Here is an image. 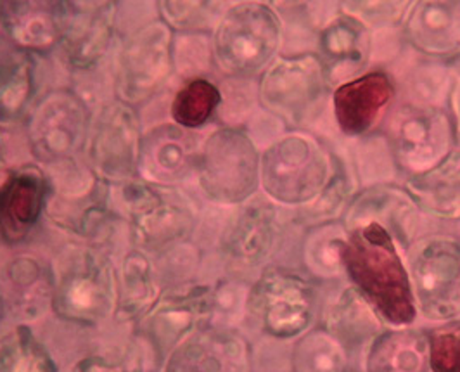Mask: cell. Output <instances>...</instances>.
I'll list each match as a JSON object with an SVG mask.
<instances>
[{
    "instance_id": "1f68e13d",
    "label": "cell",
    "mask_w": 460,
    "mask_h": 372,
    "mask_svg": "<svg viewBox=\"0 0 460 372\" xmlns=\"http://www.w3.org/2000/svg\"><path fill=\"white\" fill-rule=\"evenodd\" d=\"M346 155L357 177L358 189L394 184L400 173L390 140L385 132L376 130L360 139L351 140V149Z\"/></svg>"
},
{
    "instance_id": "f6af8a7d",
    "label": "cell",
    "mask_w": 460,
    "mask_h": 372,
    "mask_svg": "<svg viewBox=\"0 0 460 372\" xmlns=\"http://www.w3.org/2000/svg\"><path fill=\"white\" fill-rule=\"evenodd\" d=\"M75 372H138V364L136 359L130 357H91L78 364Z\"/></svg>"
},
{
    "instance_id": "30bf717a",
    "label": "cell",
    "mask_w": 460,
    "mask_h": 372,
    "mask_svg": "<svg viewBox=\"0 0 460 372\" xmlns=\"http://www.w3.org/2000/svg\"><path fill=\"white\" fill-rule=\"evenodd\" d=\"M383 130L400 172L417 173L443 160L454 147V125L447 108L402 101L393 106Z\"/></svg>"
},
{
    "instance_id": "4dcf8cb0",
    "label": "cell",
    "mask_w": 460,
    "mask_h": 372,
    "mask_svg": "<svg viewBox=\"0 0 460 372\" xmlns=\"http://www.w3.org/2000/svg\"><path fill=\"white\" fill-rule=\"evenodd\" d=\"M353 359L323 326L296 338L289 351V372H353Z\"/></svg>"
},
{
    "instance_id": "ac0fdd59",
    "label": "cell",
    "mask_w": 460,
    "mask_h": 372,
    "mask_svg": "<svg viewBox=\"0 0 460 372\" xmlns=\"http://www.w3.org/2000/svg\"><path fill=\"white\" fill-rule=\"evenodd\" d=\"M402 40L417 56L454 63L460 59V0H414L400 24Z\"/></svg>"
},
{
    "instance_id": "74e56055",
    "label": "cell",
    "mask_w": 460,
    "mask_h": 372,
    "mask_svg": "<svg viewBox=\"0 0 460 372\" xmlns=\"http://www.w3.org/2000/svg\"><path fill=\"white\" fill-rule=\"evenodd\" d=\"M0 372H56V366L40 341L18 327L0 345Z\"/></svg>"
},
{
    "instance_id": "7c38bea8",
    "label": "cell",
    "mask_w": 460,
    "mask_h": 372,
    "mask_svg": "<svg viewBox=\"0 0 460 372\" xmlns=\"http://www.w3.org/2000/svg\"><path fill=\"white\" fill-rule=\"evenodd\" d=\"M286 234L284 208L265 194L239 205L220 235V250L241 270H263L280 252Z\"/></svg>"
},
{
    "instance_id": "ba28073f",
    "label": "cell",
    "mask_w": 460,
    "mask_h": 372,
    "mask_svg": "<svg viewBox=\"0 0 460 372\" xmlns=\"http://www.w3.org/2000/svg\"><path fill=\"white\" fill-rule=\"evenodd\" d=\"M173 30L163 20L119 35L111 58L116 99L137 106L162 93L173 78Z\"/></svg>"
},
{
    "instance_id": "ee69618b",
    "label": "cell",
    "mask_w": 460,
    "mask_h": 372,
    "mask_svg": "<svg viewBox=\"0 0 460 372\" xmlns=\"http://www.w3.org/2000/svg\"><path fill=\"white\" fill-rule=\"evenodd\" d=\"M286 26L289 24H305L317 28L323 24L319 18L323 0H263Z\"/></svg>"
},
{
    "instance_id": "681fc988",
    "label": "cell",
    "mask_w": 460,
    "mask_h": 372,
    "mask_svg": "<svg viewBox=\"0 0 460 372\" xmlns=\"http://www.w3.org/2000/svg\"><path fill=\"white\" fill-rule=\"evenodd\" d=\"M239 2H263V0H229V4H239Z\"/></svg>"
},
{
    "instance_id": "9a60e30c",
    "label": "cell",
    "mask_w": 460,
    "mask_h": 372,
    "mask_svg": "<svg viewBox=\"0 0 460 372\" xmlns=\"http://www.w3.org/2000/svg\"><path fill=\"white\" fill-rule=\"evenodd\" d=\"M396 95V78L383 68L364 71L338 84L329 101L338 132L348 140L376 132L390 115Z\"/></svg>"
},
{
    "instance_id": "7402d4cb",
    "label": "cell",
    "mask_w": 460,
    "mask_h": 372,
    "mask_svg": "<svg viewBox=\"0 0 460 372\" xmlns=\"http://www.w3.org/2000/svg\"><path fill=\"white\" fill-rule=\"evenodd\" d=\"M164 372H253L252 350L232 327H213L173 350Z\"/></svg>"
},
{
    "instance_id": "ffe728a7",
    "label": "cell",
    "mask_w": 460,
    "mask_h": 372,
    "mask_svg": "<svg viewBox=\"0 0 460 372\" xmlns=\"http://www.w3.org/2000/svg\"><path fill=\"white\" fill-rule=\"evenodd\" d=\"M315 54L334 89L368 70L374 54V31L348 14L334 13L315 31Z\"/></svg>"
},
{
    "instance_id": "c3c4849f",
    "label": "cell",
    "mask_w": 460,
    "mask_h": 372,
    "mask_svg": "<svg viewBox=\"0 0 460 372\" xmlns=\"http://www.w3.org/2000/svg\"><path fill=\"white\" fill-rule=\"evenodd\" d=\"M5 140H4V136H2V132H0V181H4L5 179Z\"/></svg>"
},
{
    "instance_id": "277c9868",
    "label": "cell",
    "mask_w": 460,
    "mask_h": 372,
    "mask_svg": "<svg viewBox=\"0 0 460 372\" xmlns=\"http://www.w3.org/2000/svg\"><path fill=\"white\" fill-rule=\"evenodd\" d=\"M332 173V149L308 130H289L260 155V187L282 208L310 203Z\"/></svg>"
},
{
    "instance_id": "4316f807",
    "label": "cell",
    "mask_w": 460,
    "mask_h": 372,
    "mask_svg": "<svg viewBox=\"0 0 460 372\" xmlns=\"http://www.w3.org/2000/svg\"><path fill=\"white\" fill-rule=\"evenodd\" d=\"M364 372H431L429 340L422 327H386L362 357Z\"/></svg>"
},
{
    "instance_id": "f1b7e54d",
    "label": "cell",
    "mask_w": 460,
    "mask_h": 372,
    "mask_svg": "<svg viewBox=\"0 0 460 372\" xmlns=\"http://www.w3.org/2000/svg\"><path fill=\"white\" fill-rule=\"evenodd\" d=\"M211 293L209 288H194L163 303L153 319V334L162 349H177L203 317H211Z\"/></svg>"
},
{
    "instance_id": "60d3db41",
    "label": "cell",
    "mask_w": 460,
    "mask_h": 372,
    "mask_svg": "<svg viewBox=\"0 0 460 372\" xmlns=\"http://www.w3.org/2000/svg\"><path fill=\"white\" fill-rule=\"evenodd\" d=\"M123 305L130 312H140L151 302L155 279L147 256L142 252H130L123 260Z\"/></svg>"
},
{
    "instance_id": "5bb4252c",
    "label": "cell",
    "mask_w": 460,
    "mask_h": 372,
    "mask_svg": "<svg viewBox=\"0 0 460 372\" xmlns=\"http://www.w3.org/2000/svg\"><path fill=\"white\" fill-rule=\"evenodd\" d=\"M113 300V280L108 261L91 248L66 250L58 263L54 306L69 321L95 323Z\"/></svg>"
},
{
    "instance_id": "603a6c76",
    "label": "cell",
    "mask_w": 460,
    "mask_h": 372,
    "mask_svg": "<svg viewBox=\"0 0 460 372\" xmlns=\"http://www.w3.org/2000/svg\"><path fill=\"white\" fill-rule=\"evenodd\" d=\"M321 319L323 329L345 347L351 359H362L368 345L388 327L351 284L340 286L323 303Z\"/></svg>"
},
{
    "instance_id": "8fae6325",
    "label": "cell",
    "mask_w": 460,
    "mask_h": 372,
    "mask_svg": "<svg viewBox=\"0 0 460 372\" xmlns=\"http://www.w3.org/2000/svg\"><path fill=\"white\" fill-rule=\"evenodd\" d=\"M91 111L84 93L58 87L39 97L28 117L31 153L47 164H66L89 136Z\"/></svg>"
},
{
    "instance_id": "d6986e66",
    "label": "cell",
    "mask_w": 460,
    "mask_h": 372,
    "mask_svg": "<svg viewBox=\"0 0 460 372\" xmlns=\"http://www.w3.org/2000/svg\"><path fill=\"white\" fill-rule=\"evenodd\" d=\"M203 139L175 121L162 123L140 139L137 172L151 184L172 186L196 170Z\"/></svg>"
},
{
    "instance_id": "b9f144b4",
    "label": "cell",
    "mask_w": 460,
    "mask_h": 372,
    "mask_svg": "<svg viewBox=\"0 0 460 372\" xmlns=\"http://www.w3.org/2000/svg\"><path fill=\"white\" fill-rule=\"evenodd\" d=\"M431 372H460V321L428 327Z\"/></svg>"
},
{
    "instance_id": "f35d334b",
    "label": "cell",
    "mask_w": 460,
    "mask_h": 372,
    "mask_svg": "<svg viewBox=\"0 0 460 372\" xmlns=\"http://www.w3.org/2000/svg\"><path fill=\"white\" fill-rule=\"evenodd\" d=\"M414 0H338V13L348 14L372 31L400 28Z\"/></svg>"
},
{
    "instance_id": "d4e9b609",
    "label": "cell",
    "mask_w": 460,
    "mask_h": 372,
    "mask_svg": "<svg viewBox=\"0 0 460 372\" xmlns=\"http://www.w3.org/2000/svg\"><path fill=\"white\" fill-rule=\"evenodd\" d=\"M47 182L33 168H20L0 186V234L7 241H20L30 233L46 205Z\"/></svg>"
},
{
    "instance_id": "8992f818",
    "label": "cell",
    "mask_w": 460,
    "mask_h": 372,
    "mask_svg": "<svg viewBox=\"0 0 460 372\" xmlns=\"http://www.w3.org/2000/svg\"><path fill=\"white\" fill-rule=\"evenodd\" d=\"M260 147L241 127H218L203 139L196 173L209 201L239 207L258 194Z\"/></svg>"
},
{
    "instance_id": "8d00e7d4",
    "label": "cell",
    "mask_w": 460,
    "mask_h": 372,
    "mask_svg": "<svg viewBox=\"0 0 460 372\" xmlns=\"http://www.w3.org/2000/svg\"><path fill=\"white\" fill-rule=\"evenodd\" d=\"M420 66L417 65L405 75L402 85L407 93V102L431 104L447 108L448 93L452 89L456 75L447 66V63L426 59Z\"/></svg>"
},
{
    "instance_id": "484cf974",
    "label": "cell",
    "mask_w": 460,
    "mask_h": 372,
    "mask_svg": "<svg viewBox=\"0 0 460 372\" xmlns=\"http://www.w3.org/2000/svg\"><path fill=\"white\" fill-rule=\"evenodd\" d=\"M42 59L20 49L0 52V127H11L31 111L42 85Z\"/></svg>"
},
{
    "instance_id": "44dd1931",
    "label": "cell",
    "mask_w": 460,
    "mask_h": 372,
    "mask_svg": "<svg viewBox=\"0 0 460 372\" xmlns=\"http://www.w3.org/2000/svg\"><path fill=\"white\" fill-rule=\"evenodd\" d=\"M116 4L93 14L73 16L61 44L56 49L61 65L73 76H93L111 61L118 39Z\"/></svg>"
},
{
    "instance_id": "e575fe53",
    "label": "cell",
    "mask_w": 460,
    "mask_h": 372,
    "mask_svg": "<svg viewBox=\"0 0 460 372\" xmlns=\"http://www.w3.org/2000/svg\"><path fill=\"white\" fill-rule=\"evenodd\" d=\"M9 297L22 312L39 314L46 306L49 297V280L40 263L31 256H18L7 269Z\"/></svg>"
},
{
    "instance_id": "52a82bcc",
    "label": "cell",
    "mask_w": 460,
    "mask_h": 372,
    "mask_svg": "<svg viewBox=\"0 0 460 372\" xmlns=\"http://www.w3.org/2000/svg\"><path fill=\"white\" fill-rule=\"evenodd\" d=\"M417 315L431 324L460 321V239L420 235L407 250Z\"/></svg>"
},
{
    "instance_id": "f907efd6",
    "label": "cell",
    "mask_w": 460,
    "mask_h": 372,
    "mask_svg": "<svg viewBox=\"0 0 460 372\" xmlns=\"http://www.w3.org/2000/svg\"><path fill=\"white\" fill-rule=\"evenodd\" d=\"M457 222V237L460 239V218L459 220H456Z\"/></svg>"
},
{
    "instance_id": "f546056e",
    "label": "cell",
    "mask_w": 460,
    "mask_h": 372,
    "mask_svg": "<svg viewBox=\"0 0 460 372\" xmlns=\"http://www.w3.org/2000/svg\"><path fill=\"white\" fill-rule=\"evenodd\" d=\"M346 239L348 229L341 220L306 229L301 244V258L312 278L323 280L345 278L341 255Z\"/></svg>"
},
{
    "instance_id": "836d02e7",
    "label": "cell",
    "mask_w": 460,
    "mask_h": 372,
    "mask_svg": "<svg viewBox=\"0 0 460 372\" xmlns=\"http://www.w3.org/2000/svg\"><path fill=\"white\" fill-rule=\"evenodd\" d=\"M172 61L173 76L179 84L208 76L215 68L211 31H175Z\"/></svg>"
},
{
    "instance_id": "e0dca14e",
    "label": "cell",
    "mask_w": 460,
    "mask_h": 372,
    "mask_svg": "<svg viewBox=\"0 0 460 372\" xmlns=\"http://www.w3.org/2000/svg\"><path fill=\"white\" fill-rule=\"evenodd\" d=\"M422 213L403 186L379 184L362 187L345 209L341 222L346 229L377 224L392 234L403 253L420 237Z\"/></svg>"
},
{
    "instance_id": "4fadbf2b",
    "label": "cell",
    "mask_w": 460,
    "mask_h": 372,
    "mask_svg": "<svg viewBox=\"0 0 460 372\" xmlns=\"http://www.w3.org/2000/svg\"><path fill=\"white\" fill-rule=\"evenodd\" d=\"M140 139L134 106L116 97L102 101L91 118L87 136L93 172L113 182L130 181L137 173Z\"/></svg>"
},
{
    "instance_id": "9c48e42d",
    "label": "cell",
    "mask_w": 460,
    "mask_h": 372,
    "mask_svg": "<svg viewBox=\"0 0 460 372\" xmlns=\"http://www.w3.org/2000/svg\"><path fill=\"white\" fill-rule=\"evenodd\" d=\"M118 205L130 220L138 243L160 248L184 241L196 227L198 211L194 203L175 189L151 182H119Z\"/></svg>"
},
{
    "instance_id": "2e32d148",
    "label": "cell",
    "mask_w": 460,
    "mask_h": 372,
    "mask_svg": "<svg viewBox=\"0 0 460 372\" xmlns=\"http://www.w3.org/2000/svg\"><path fill=\"white\" fill-rule=\"evenodd\" d=\"M73 16L69 0H0V33L14 49L40 56L58 49Z\"/></svg>"
},
{
    "instance_id": "5b68a950",
    "label": "cell",
    "mask_w": 460,
    "mask_h": 372,
    "mask_svg": "<svg viewBox=\"0 0 460 372\" xmlns=\"http://www.w3.org/2000/svg\"><path fill=\"white\" fill-rule=\"evenodd\" d=\"M332 85L315 50L279 54L258 78L260 108L291 130H306L323 117Z\"/></svg>"
},
{
    "instance_id": "bcb514c9",
    "label": "cell",
    "mask_w": 460,
    "mask_h": 372,
    "mask_svg": "<svg viewBox=\"0 0 460 372\" xmlns=\"http://www.w3.org/2000/svg\"><path fill=\"white\" fill-rule=\"evenodd\" d=\"M447 106H448L447 110H448V115L452 118V125H454L456 146L460 147V73L456 75V78H454Z\"/></svg>"
},
{
    "instance_id": "cb8c5ba5",
    "label": "cell",
    "mask_w": 460,
    "mask_h": 372,
    "mask_svg": "<svg viewBox=\"0 0 460 372\" xmlns=\"http://www.w3.org/2000/svg\"><path fill=\"white\" fill-rule=\"evenodd\" d=\"M403 189L419 211L437 220L460 218V147L428 170L405 175Z\"/></svg>"
},
{
    "instance_id": "7bdbcfd3",
    "label": "cell",
    "mask_w": 460,
    "mask_h": 372,
    "mask_svg": "<svg viewBox=\"0 0 460 372\" xmlns=\"http://www.w3.org/2000/svg\"><path fill=\"white\" fill-rule=\"evenodd\" d=\"M248 293L250 288L235 280L222 282L211 293V317L220 321L217 327H232L246 314Z\"/></svg>"
},
{
    "instance_id": "83f0119b",
    "label": "cell",
    "mask_w": 460,
    "mask_h": 372,
    "mask_svg": "<svg viewBox=\"0 0 460 372\" xmlns=\"http://www.w3.org/2000/svg\"><path fill=\"white\" fill-rule=\"evenodd\" d=\"M358 190L348 155L332 149V173L323 190L306 205L295 209V222L303 227H314L341 220L349 201Z\"/></svg>"
},
{
    "instance_id": "7a4b0ae2",
    "label": "cell",
    "mask_w": 460,
    "mask_h": 372,
    "mask_svg": "<svg viewBox=\"0 0 460 372\" xmlns=\"http://www.w3.org/2000/svg\"><path fill=\"white\" fill-rule=\"evenodd\" d=\"M286 28L265 2L229 4L211 31L215 68L226 78L256 80L284 46Z\"/></svg>"
},
{
    "instance_id": "d6a6232c",
    "label": "cell",
    "mask_w": 460,
    "mask_h": 372,
    "mask_svg": "<svg viewBox=\"0 0 460 372\" xmlns=\"http://www.w3.org/2000/svg\"><path fill=\"white\" fill-rule=\"evenodd\" d=\"M179 85L181 87L173 93L170 104V115L173 121L190 130L205 127L218 113L222 102L218 84L208 76H203L187 80Z\"/></svg>"
},
{
    "instance_id": "d590c367",
    "label": "cell",
    "mask_w": 460,
    "mask_h": 372,
    "mask_svg": "<svg viewBox=\"0 0 460 372\" xmlns=\"http://www.w3.org/2000/svg\"><path fill=\"white\" fill-rule=\"evenodd\" d=\"M229 0H158L160 18L173 31H213Z\"/></svg>"
},
{
    "instance_id": "6da1fadb",
    "label": "cell",
    "mask_w": 460,
    "mask_h": 372,
    "mask_svg": "<svg viewBox=\"0 0 460 372\" xmlns=\"http://www.w3.org/2000/svg\"><path fill=\"white\" fill-rule=\"evenodd\" d=\"M341 258L348 284L367 300L386 326H414L419 315L405 253L392 234L377 224L349 229Z\"/></svg>"
},
{
    "instance_id": "3957f363",
    "label": "cell",
    "mask_w": 460,
    "mask_h": 372,
    "mask_svg": "<svg viewBox=\"0 0 460 372\" xmlns=\"http://www.w3.org/2000/svg\"><path fill=\"white\" fill-rule=\"evenodd\" d=\"M323 306L315 278L291 267L269 265L250 286L246 314L267 338L295 341L317 326Z\"/></svg>"
},
{
    "instance_id": "7dc6e473",
    "label": "cell",
    "mask_w": 460,
    "mask_h": 372,
    "mask_svg": "<svg viewBox=\"0 0 460 372\" xmlns=\"http://www.w3.org/2000/svg\"><path fill=\"white\" fill-rule=\"evenodd\" d=\"M118 0H69V5L75 14H93L99 13L110 5L116 4Z\"/></svg>"
},
{
    "instance_id": "ab89813d",
    "label": "cell",
    "mask_w": 460,
    "mask_h": 372,
    "mask_svg": "<svg viewBox=\"0 0 460 372\" xmlns=\"http://www.w3.org/2000/svg\"><path fill=\"white\" fill-rule=\"evenodd\" d=\"M222 102L217 117L227 127H241V123L253 117L258 102V82L256 80H239L226 78L218 82Z\"/></svg>"
}]
</instances>
